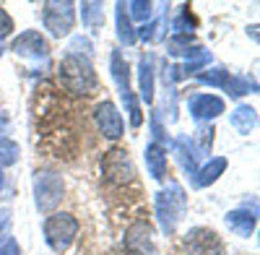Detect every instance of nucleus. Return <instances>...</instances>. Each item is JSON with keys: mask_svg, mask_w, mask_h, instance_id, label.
Masks as SVG:
<instances>
[{"mask_svg": "<svg viewBox=\"0 0 260 255\" xmlns=\"http://www.w3.org/2000/svg\"><path fill=\"white\" fill-rule=\"evenodd\" d=\"M57 78H60V86L68 94H73V97H89V94H94L96 83H99L91 60L86 55H73V52H68L60 60Z\"/></svg>", "mask_w": 260, "mask_h": 255, "instance_id": "obj_1", "label": "nucleus"}, {"mask_svg": "<svg viewBox=\"0 0 260 255\" xmlns=\"http://www.w3.org/2000/svg\"><path fill=\"white\" fill-rule=\"evenodd\" d=\"M154 208H156V216H159L161 232L172 235V232L177 229V224L182 221V214H185V208H187V196H185V190H182L177 182H169L164 190H159V193H156Z\"/></svg>", "mask_w": 260, "mask_h": 255, "instance_id": "obj_2", "label": "nucleus"}, {"mask_svg": "<svg viewBox=\"0 0 260 255\" xmlns=\"http://www.w3.org/2000/svg\"><path fill=\"white\" fill-rule=\"evenodd\" d=\"M76 235H78V221H76L73 214L57 211V214L45 219V242L50 245V250L65 252L73 245Z\"/></svg>", "mask_w": 260, "mask_h": 255, "instance_id": "obj_3", "label": "nucleus"}, {"mask_svg": "<svg viewBox=\"0 0 260 255\" xmlns=\"http://www.w3.org/2000/svg\"><path fill=\"white\" fill-rule=\"evenodd\" d=\"M42 24L55 39L68 37L76 24V3H71V0H47L42 6Z\"/></svg>", "mask_w": 260, "mask_h": 255, "instance_id": "obj_4", "label": "nucleus"}, {"mask_svg": "<svg viewBox=\"0 0 260 255\" xmlns=\"http://www.w3.org/2000/svg\"><path fill=\"white\" fill-rule=\"evenodd\" d=\"M65 193L62 175L52 172V169H39L34 175V203L37 211H52Z\"/></svg>", "mask_w": 260, "mask_h": 255, "instance_id": "obj_5", "label": "nucleus"}, {"mask_svg": "<svg viewBox=\"0 0 260 255\" xmlns=\"http://www.w3.org/2000/svg\"><path fill=\"white\" fill-rule=\"evenodd\" d=\"M102 172L112 185H127V182L136 180L133 159L127 156L125 148H110V151L102 156Z\"/></svg>", "mask_w": 260, "mask_h": 255, "instance_id": "obj_6", "label": "nucleus"}, {"mask_svg": "<svg viewBox=\"0 0 260 255\" xmlns=\"http://www.w3.org/2000/svg\"><path fill=\"white\" fill-rule=\"evenodd\" d=\"M122 245L130 255H159V247H156V237H154V227L148 221H133L127 229H125V237H122Z\"/></svg>", "mask_w": 260, "mask_h": 255, "instance_id": "obj_7", "label": "nucleus"}, {"mask_svg": "<svg viewBox=\"0 0 260 255\" xmlns=\"http://www.w3.org/2000/svg\"><path fill=\"white\" fill-rule=\"evenodd\" d=\"M185 250L190 255H226L221 237L216 235L213 229H206V227H195V229L187 232Z\"/></svg>", "mask_w": 260, "mask_h": 255, "instance_id": "obj_8", "label": "nucleus"}, {"mask_svg": "<svg viewBox=\"0 0 260 255\" xmlns=\"http://www.w3.org/2000/svg\"><path fill=\"white\" fill-rule=\"evenodd\" d=\"M11 50H13L21 60H31V62H39V60H47V57H50V45H47V39L42 37L39 31H34V29L21 31V37L13 39Z\"/></svg>", "mask_w": 260, "mask_h": 255, "instance_id": "obj_9", "label": "nucleus"}, {"mask_svg": "<svg viewBox=\"0 0 260 255\" xmlns=\"http://www.w3.org/2000/svg\"><path fill=\"white\" fill-rule=\"evenodd\" d=\"M94 120H96V128H99V133L104 138H110V141H117L125 131V122H122V115L117 112V107L112 102H99L96 104V110H94Z\"/></svg>", "mask_w": 260, "mask_h": 255, "instance_id": "obj_10", "label": "nucleus"}, {"mask_svg": "<svg viewBox=\"0 0 260 255\" xmlns=\"http://www.w3.org/2000/svg\"><path fill=\"white\" fill-rule=\"evenodd\" d=\"M187 110H190L192 120L208 122V120H216L219 115H224L226 104H224L221 97H216V94H198V97H192V99H190Z\"/></svg>", "mask_w": 260, "mask_h": 255, "instance_id": "obj_11", "label": "nucleus"}, {"mask_svg": "<svg viewBox=\"0 0 260 255\" xmlns=\"http://www.w3.org/2000/svg\"><path fill=\"white\" fill-rule=\"evenodd\" d=\"M255 224H257L255 211H247V208H234V211H229V214H226V227L234 232L237 237H252Z\"/></svg>", "mask_w": 260, "mask_h": 255, "instance_id": "obj_12", "label": "nucleus"}, {"mask_svg": "<svg viewBox=\"0 0 260 255\" xmlns=\"http://www.w3.org/2000/svg\"><path fill=\"white\" fill-rule=\"evenodd\" d=\"M143 156H146L148 175L154 177V180H164L167 177V148L159 146V143H148Z\"/></svg>", "mask_w": 260, "mask_h": 255, "instance_id": "obj_13", "label": "nucleus"}, {"mask_svg": "<svg viewBox=\"0 0 260 255\" xmlns=\"http://www.w3.org/2000/svg\"><path fill=\"white\" fill-rule=\"evenodd\" d=\"M224 169H226V159L224 156H213V159H208L198 172H195V187H208V185H213L216 180H219L221 175H224Z\"/></svg>", "mask_w": 260, "mask_h": 255, "instance_id": "obj_14", "label": "nucleus"}, {"mask_svg": "<svg viewBox=\"0 0 260 255\" xmlns=\"http://www.w3.org/2000/svg\"><path fill=\"white\" fill-rule=\"evenodd\" d=\"M229 122H232V128L237 133L247 136V133L255 131V125H257V110L250 107V104H240V107L229 115Z\"/></svg>", "mask_w": 260, "mask_h": 255, "instance_id": "obj_15", "label": "nucleus"}, {"mask_svg": "<svg viewBox=\"0 0 260 255\" xmlns=\"http://www.w3.org/2000/svg\"><path fill=\"white\" fill-rule=\"evenodd\" d=\"M201 50H203V47L195 45V37H192V34H175V37L167 42V52L175 55V57H185V60L195 57Z\"/></svg>", "mask_w": 260, "mask_h": 255, "instance_id": "obj_16", "label": "nucleus"}, {"mask_svg": "<svg viewBox=\"0 0 260 255\" xmlns=\"http://www.w3.org/2000/svg\"><path fill=\"white\" fill-rule=\"evenodd\" d=\"M138 89L146 104H154V66H151L148 55H143L138 62Z\"/></svg>", "mask_w": 260, "mask_h": 255, "instance_id": "obj_17", "label": "nucleus"}, {"mask_svg": "<svg viewBox=\"0 0 260 255\" xmlns=\"http://www.w3.org/2000/svg\"><path fill=\"white\" fill-rule=\"evenodd\" d=\"M115 21H117V39H120V45L125 47H133L136 45V29H133V21H130L127 11H125V3H117L115 6Z\"/></svg>", "mask_w": 260, "mask_h": 255, "instance_id": "obj_18", "label": "nucleus"}, {"mask_svg": "<svg viewBox=\"0 0 260 255\" xmlns=\"http://www.w3.org/2000/svg\"><path fill=\"white\" fill-rule=\"evenodd\" d=\"M110 68H112V78H115L117 89H120V97H125V94H133V89H130V68H127L125 57L120 55V50H112Z\"/></svg>", "mask_w": 260, "mask_h": 255, "instance_id": "obj_19", "label": "nucleus"}, {"mask_svg": "<svg viewBox=\"0 0 260 255\" xmlns=\"http://www.w3.org/2000/svg\"><path fill=\"white\" fill-rule=\"evenodd\" d=\"M175 154H177V159H180V164H182V169L190 175V177H195V172H198V164H195V146H192V141L190 138H177L175 141Z\"/></svg>", "mask_w": 260, "mask_h": 255, "instance_id": "obj_20", "label": "nucleus"}, {"mask_svg": "<svg viewBox=\"0 0 260 255\" xmlns=\"http://www.w3.org/2000/svg\"><path fill=\"white\" fill-rule=\"evenodd\" d=\"M18 156H21L18 143H16V141H11V138H6V136H0V169L16 164V162H18Z\"/></svg>", "mask_w": 260, "mask_h": 255, "instance_id": "obj_21", "label": "nucleus"}, {"mask_svg": "<svg viewBox=\"0 0 260 255\" xmlns=\"http://www.w3.org/2000/svg\"><path fill=\"white\" fill-rule=\"evenodd\" d=\"M81 18H83V26H99L102 18H104V6L102 3H81Z\"/></svg>", "mask_w": 260, "mask_h": 255, "instance_id": "obj_22", "label": "nucleus"}, {"mask_svg": "<svg viewBox=\"0 0 260 255\" xmlns=\"http://www.w3.org/2000/svg\"><path fill=\"white\" fill-rule=\"evenodd\" d=\"M125 11H127L130 18L146 24V21L151 18V13H154V3H148V0H130V3H125Z\"/></svg>", "mask_w": 260, "mask_h": 255, "instance_id": "obj_23", "label": "nucleus"}, {"mask_svg": "<svg viewBox=\"0 0 260 255\" xmlns=\"http://www.w3.org/2000/svg\"><path fill=\"white\" fill-rule=\"evenodd\" d=\"M201 83H208V86H226V81H229V71L226 68H206V71H201L198 76Z\"/></svg>", "mask_w": 260, "mask_h": 255, "instance_id": "obj_24", "label": "nucleus"}, {"mask_svg": "<svg viewBox=\"0 0 260 255\" xmlns=\"http://www.w3.org/2000/svg\"><path fill=\"white\" fill-rule=\"evenodd\" d=\"M224 89L229 97H245L250 94V89H255V83H250V78H242V76H229Z\"/></svg>", "mask_w": 260, "mask_h": 255, "instance_id": "obj_25", "label": "nucleus"}, {"mask_svg": "<svg viewBox=\"0 0 260 255\" xmlns=\"http://www.w3.org/2000/svg\"><path fill=\"white\" fill-rule=\"evenodd\" d=\"M192 26H195L192 11H190V6H182V8H180V13H177V18H175V24H172V29H175L177 34H190V31H192Z\"/></svg>", "mask_w": 260, "mask_h": 255, "instance_id": "obj_26", "label": "nucleus"}, {"mask_svg": "<svg viewBox=\"0 0 260 255\" xmlns=\"http://www.w3.org/2000/svg\"><path fill=\"white\" fill-rule=\"evenodd\" d=\"M136 34H138L143 42H154V39H159V37L164 34L161 21H148V24H143L141 29H136Z\"/></svg>", "mask_w": 260, "mask_h": 255, "instance_id": "obj_27", "label": "nucleus"}, {"mask_svg": "<svg viewBox=\"0 0 260 255\" xmlns=\"http://www.w3.org/2000/svg\"><path fill=\"white\" fill-rule=\"evenodd\" d=\"M198 146H195V151H211V143H213V128L206 125V128H198Z\"/></svg>", "mask_w": 260, "mask_h": 255, "instance_id": "obj_28", "label": "nucleus"}, {"mask_svg": "<svg viewBox=\"0 0 260 255\" xmlns=\"http://www.w3.org/2000/svg\"><path fill=\"white\" fill-rule=\"evenodd\" d=\"M13 34V18L8 16L6 8H0V45H3V39Z\"/></svg>", "mask_w": 260, "mask_h": 255, "instance_id": "obj_29", "label": "nucleus"}, {"mask_svg": "<svg viewBox=\"0 0 260 255\" xmlns=\"http://www.w3.org/2000/svg\"><path fill=\"white\" fill-rule=\"evenodd\" d=\"M177 81H182V71L177 66H167L164 68V83H177Z\"/></svg>", "mask_w": 260, "mask_h": 255, "instance_id": "obj_30", "label": "nucleus"}, {"mask_svg": "<svg viewBox=\"0 0 260 255\" xmlns=\"http://www.w3.org/2000/svg\"><path fill=\"white\" fill-rule=\"evenodd\" d=\"M8 229H11V214H8V211H3V224H0V242H6V240H11V235H8Z\"/></svg>", "mask_w": 260, "mask_h": 255, "instance_id": "obj_31", "label": "nucleus"}, {"mask_svg": "<svg viewBox=\"0 0 260 255\" xmlns=\"http://www.w3.org/2000/svg\"><path fill=\"white\" fill-rule=\"evenodd\" d=\"M0 255H21V250H18L16 240H6L3 245H0Z\"/></svg>", "mask_w": 260, "mask_h": 255, "instance_id": "obj_32", "label": "nucleus"}, {"mask_svg": "<svg viewBox=\"0 0 260 255\" xmlns=\"http://www.w3.org/2000/svg\"><path fill=\"white\" fill-rule=\"evenodd\" d=\"M8 128H11V117H8L6 110H0V133H6Z\"/></svg>", "mask_w": 260, "mask_h": 255, "instance_id": "obj_33", "label": "nucleus"}, {"mask_svg": "<svg viewBox=\"0 0 260 255\" xmlns=\"http://www.w3.org/2000/svg\"><path fill=\"white\" fill-rule=\"evenodd\" d=\"M3 182H6V175H3V169H0V187H3Z\"/></svg>", "mask_w": 260, "mask_h": 255, "instance_id": "obj_34", "label": "nucleus"}]
</instances>
